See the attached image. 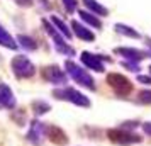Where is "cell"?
<instances>
[{
	"mask_svg": "<svg viewBox=\"0 0 151 146\" xmlns=\"http://www.w3.org/2000/svg\"><path fill=\"white\" fill-rule=\"evenodd\" d=\"M49 21H51V24H53L56 29H58V32H60V34L65 37V39H68V41L71 39V31H70V27L61 21V19H60V17H56V15H51V19H49Z\"/></svg>",
	"mask_w": 151,
	"mask_h": 146,
	"instance_id": "obj_15",
	"label": "cell"
},
{
	"mask_svg": "<svg viewBox=\"0 0 151 146\" xmlns=\"http://www.w3.org/2000/svg\"><path fill=\"white\" fill-rule=\"evenodd\" d=\"M114 51H116L117 55L122 56L126 61L139 63L141 60L148 58V53H146V51H141V49H136V48H116Z\"/></svg>",
	"mask_w": 151,
	"mask_h": 146,
	"instance_id": "obj_11",
	"label": "cell"
},
{
	"mask_svg": "<svg viewBox=\"0 0 151 146\" xmlns=\"http://www.w3.org/2000/svg\"><path fill=\"white\" fill-rule=\"evenodd\" d=\"M114 29H116V31L119 32V34L127 36V37H132V39H139V37H141L137 31H134L132 27L126 26V24H116V26H114Z\"/></svg>",
	"mask_w": 151,
	"mask_h": 146,
	"instance_id": "obj_18",
	"label": "cell"
},
{
	"mask_svg": "<svg viewBox=\"0 0 151 146\" xmlns=\"http://www.w3.org/2000/svg\"><path fill=\"white\" fill-rule=\"evenodd\" d=\"M65 68H66V73H68L70 77L75 80L76 83H80L82 87L85 88H88V90H95L97 85L93 82V78L90 77L88 73L85 71L83 68H80L75 61H71V60H66L65 61Z\"/></svg>",
	"mask_w": 151,
	"mask_h": 146,
	"instance_id": "obj_1",
	"label": "cell"
},
{
	"mask_svg": "<svg viewBox=\"0 0 151 146\" xmlns=\"http://www.w3.org/2000/svg\"><path fill=\"white\" fill-rule=\"evenodd\" d=\"M71 29H73V32H75L76 37H80L83 41H95V34H93L90 29L85 27L83 24H80L78 21L71 22Z\"/></svg>",
	"mask_w": 151,
	"mask_h": 146,
	"instance_id": "obj_13",
	"label": "cell"
},
{
	"mask_svg": "<svg viewBox=\"0 0 151 146\" xmlns=\"http://www.w3.org/2000/svg\"><path fill=\"white\" fill-rule=\"evenodd\" d=\"M17 41L21 42V46L24 49H27V51H34V49H37V42H36L32 37H29V36L19 34L17 36Z\"/></svg>",
	"mask_w": 151,
	"mask_h": 146,
	"instance_id": "obj_19",
	"label": "cell"
},
{
	"mask_svg": "<svg viewBox=\"0 0 151 146\" xmlns=\"http://www.w3.org/2000/svg\"><path fill=\"white\" fill-rule=\"evenodd\" d=\"M137 102L139 104H151V90H143L137 93Z\"/></svg>",
	"mask_w": 151,
	"mask_h": 146,
	"instance_id": "obj_22",
	"label": "cell"
},
{
	"mask_svg": "<svg viewBox=\"0 0 151 146\" xmlns=\"http://www.w3.org/2000/svg\"><path fill=\"white\" fill-rule=\"evenodd\" d=\"M122 66L127 68L129 71H139V65L134 63V61H122Z\"/></svg>",
	"mask_w": 151,
	"mask_h": 146,
	"instance_id": "obj_23",
	"label": "cell"
},
{
	"mask_svg": "<svg viewBox=\"0 0 151 146\" xmlns=\"http://www.w3.org/2000/svg\"><path fill=\"white\" fill-rule=\"evenodd\" d=\"M80 60H82V63L87 66V68L93 70V71H97V73H104L102 60L110 61V58H105V56H100V55H92V53H88V51H83L82 56H80Z\"/></svg>",
	"mask_w": 151,
	"mask_h": 146,
	"instance_id": "obj_9",
	"label": "cell"
},
{
	"mask_svg": "<svg viewBox=\"0 0 151 146\" xmlns=\"http://www.w3.org/2000/svg\"><path fill=\"white\" fill-rule=\"evenodd\" d=\"M15 104L17 102H15V95H14V92H12V88L7 83L0 82V105L12 111L15 107Z\"/></svg>",
	"mask_w": 151,
	"mask_h": 146,
	"instance_id": "obj_12",
	"label": "cell"
},
{
	"mask_svg": "<svg viewBox=\"0 0 151 146\" xmlns=\"http://www.w3.org/2000/svg\"><path fill=\"white\" fill-rule=\"evenodd\" d=\"M10 68H12V71H14V75L17 78H31L34 77L36 73V66L32 65V61L27 56L24 55L14 56V60L10 61Z\"/></svg>",
	"mask_w": 151,
	"mask_h": 146,
	"instance_id": "obj_4",
	"label": "cell"
},
{
	"mask_svg": "<svg viewBox=\"0 0 151 146\" xmlns=\"http://www.w3.org/2000/svg\"><path fill=\"white\" fill-rule=\"evenodd\" d=\"M63 2V7L68 14H73L76 10V5H78V0H61Z\"/></svg>",
	"mask_w": 151,
	"mask_h": 146,
	"instance_id": "obj_21",
	"label": "cell"
},
{
	"mask_svg": "<svg viewBox=\"0 0 151 146\" xmlns=\"http://www.w3.org/2000/svg\"><path fill=\"white\" fill-rule=\"evenodd\" d=\"M107 138L116 143V145H122V146H127V145H134V143H141L143 138L139 134H134L131 131H126V129H121V127H116V129H109L107 131Z\"/></svg>",
	"mask_w": 151,
	"mask_h": 146,
	"instance_id": "obj_5",
	"label": "cell"
},
{
	"mask_svg": "<svg viewBox=\"0 0 151 146\" xmlns=\"http://www.w3.org/2000/svg\"><path fill=\"white\" fill-rule=\"evenodd\" d=\"M80 19H83V21L87 22L88 26H92V27H95V29H100V27H102V22H100V19H99L97 15H93L92 12L80 10Z\"/></svg>",
	"mask_w": 151,
	"mask_h": 146,
	"instance_id": "obj_17",
	"label": "cell"
},
{
	"mask_svg": "<svg viewBox=\"0 0 151 146\" xmlns=\"http://www.w3.org/2000/svg\"><path fill=\"white\" fill-rule=\"evenodd\" d=\"M31 107H32V111H34L36 116H42V114H46L48 111H51L49 104L48 102H44V100H34Z\"/></svg>",
	"mask_w": 151,
	"mask_h": 146,
	"instance_id": "obj_20",
	"label": "cell"
},
{
	"mask_svg": "<svg viewBox=\"0 0 151 146\" xmlns=\"http://www.w3.org/2000/svg\"><path fill=\"white\" fill-rule=\"evenodd\" d=\"M137 82L143 85H151V77H144V75H139L137 77Z\"/></svg>",
	"mask_w": 151,
	"mask_h": 146,
	"instance_id": "obj_24",
	"label": "cell"
},
{
	"mask_svg": "<svg viewBox=\"0 0 151 146\" xmlns=\"http://www.w3.org/2000/svg\"><path fill=\"white\" fill-rule=\"evenodd\" d=\"M146 46H148V51H146V53H148V58H151V39L150 37L146 39Z\"/></svg>",
	"mask_w": 151,
	"mask_h": 146,
	"instance_id": "obj_27",
	"label": "cell"
},
{
	"mask_svg": "<svg viewBox=\"0 0 151 146\" xmlns=\"http://www.w3.org/2000/svg\"><path fill=\"white\" fill-rule=\"evenodd\" d=\"M53 97L58 100H68L71 104L78 105V107H90V100L87 95L80 93L78 90L71 88V87H63V88H56L53 90Z\"/></svg>",
	"mask_w": 151,
	"mask_h": 146,
	"instance_id": "obj_2",
	"label": "cell"
},
{
	"mask_svg": "<svg viewBox=\"0 0 151 146\" xmlns=\"http://www.w3.org/2000/svg\"><path fill=\"white\" fill-rule=\"evenodd\" d=\"M15 4L21 5V7H31L32 5V0H15Z\"/></svg>",
	"mask_w": 151,
	"mask_h": 146,
	"instance_id": "obj_25",
	"label": "cell"
},
{
	"mask_svg": "<svg viewBox=\"0 0 151 146\" xmlns=\"http://www.w3.org/2000/svg\"><path fill=\"white\" fill-rule=\"evenodd\" d=\"M143 131L148 134V136H151V122H144L143 124Z\"/></svg>",
	"mask_w": 151,
	"mask_h": 146,
	"instance_id": "obj_26",
	"label": "cell"
},
{
	"mask_svg": "<svg viewBox=\"0 0 151 146\" xmlns=\"http://www.w3.org/2000/svg\"><path fill=\"white\" fill-rule=\"evenodd\" d=\"M150 71H151V66H150Z\"/></svg>",
	"mask_w": 151,
	"mask_h": 146,
	"instance_id": "obj_28",
	"label": "cell"
},
{
	"mask_svg": "<svg viewBox=\"0 0 151 146\" xmlns=\"http://www.w3.org/2000/svg\"><path fill=\"white\" fill-rule=\"evenodd\" d=\"M0 46H4V48H9V49H17V42L12 36L7 32V29L4 27L2 24H0Z\"/></svg>",
	"mask_w": 151,
	"mask_h": 146,
	"instance_id": "obj_14",
	"label": "cell"
},
{
	"mask_svg": "<svg viewBox=\"0 0 151 146\" xmlns=\"http://www.w3.org/2000/svg\"><path fill=\"white\" fill-rule=\"evenodd\" d=\"M46 136H48V139L56 146L68 145V136H66V132L63 131L61 127H58V126H48V127H46Z\"/></svg>",
	"mask_w": 151,
	"mask_h": 146,
	"instance_id": "obj_10",
	"label": "cell"
},
{
	"mask_svg": "<svg viewBox=\"0 0 151 146\" xmlns=\"http://www.w3.org/2000/svg\"><path fill=\"white\" fill-rule=\"evenodd\" d=\"M41 75L48 83H53V85L66 83V73H65L60 66H56V65L44 66V68L41 70Z\"/></svg>",
	"mask_w": 151,
	"mask_h": 146,
	"instance_id": "obj_8",
	"label": "cell"
},
{
	"mask_svg": "<svg viewBox=\"0 0 151 146\" xmlns=\"http://www.w3.org/2000/svg\"><path fill=\"white\" fill-rule=\"evenodd\" d=\"M44 138H46V126L42 124L41 121L34 119L31 124H29V131L26 134V139L32 146H41L44 143Z\"/></svg>",
	"mask_w": 151,
	"mask_h": 146,
	"instance_id": "obj_7",
	"label": "cell"
},
{
	"mask_svg": "<svg viewBox=\"0 0 151 146\" xmlns=\"http://www.w3.org/2000/svg\"><path fill=\"white\" fill-rule=\"evenodd\" d=\"M107 83L121 97H126V95H129L132 92V83L121 73H109L107 75Z\"/></svg>",
	"mask_w": 151,
	"mask_h": 146,
	"instance_id": "obj_6",
	"label": "cell"
},
{
	"mask_svg": "<svg viewBox=\"0 0 151 146\" xmlns=\"http://www.w3.org/2000/svg\"><path fill=\"white\" fill-rule=\"evenodd\" d=\"M42 26L46 29V32L49 34V37L55 41V48L58 53H61L65 56H75V49L71 48L68 42H66V39L58 32V29L51 24V21H42Z\"/></svg>",
	"mask_w": 151,
	"mask_h": 146,
	"instance_id": "obj_3",
	"label": "cell"
},
{
	"mask_svg": "<svg viewBox=\"0 0 151 146\" xmlns=\"http://www.w3.org/2000/svg\"><path fill=\"white\" fill-rule=\"evenodd\" d=\"M83 4H85V7L88 9V10H90L93 15H109V10H107V7L100 5L97 0H83Z\"/></svg>",
	"mask_w": 151,
	"mask_h": 146,
	"instance_id": "obj_16",
	"label": "cell"
}]
</instances>
